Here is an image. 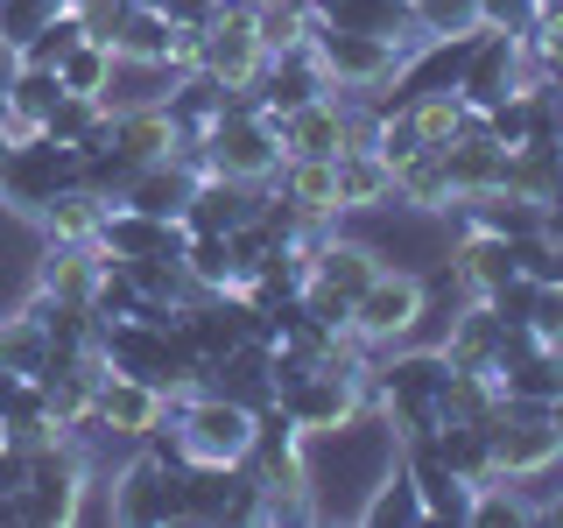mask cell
Instances as JSON below:
<instances>
[{
    "instance_id": "bcb514c9",
    "label": "cell",
    "mask_w": 563,
    "mask_h": 528,
    "mask_svg": "<svg viewBox=\"0 0 563 528\" xmlns=\"http://www.w3.org/2000/svg\"><path fill=\"white\" fill-rule=\"evenodd\" d=\"M0 437H8V430H0Z\"/></svg>"
},
{
    "instance_id": "5b68a950",
    "label": "cell",
    "mask_w": 563,
    "mask_h": 528,
    "mask_svg": "<svg viewBox=\"0 0 563 528\" xmlns=\"http://www.w3.org/2000/svg\"><path fill=\"white\" fill-rule=\"evenodd\" d=\"M113 515L141 521V528L184 521V465H169V458H155L148 444H134V458L113 472Z\"/></svg>"
},
{
    "instance_id": "4dcf8cb0",
    "label": "cell",
    "mask_w": 563,
    "mask_h": 528,
    "mask_svg": "<svg viewBox=\"0 0 563 528\" xmlns=\"http://www.w3.org/2000/svg\"><path fill=\"white\" fill-rule=\"evenodd\" d=\"M184 275L205 282V289H233V254H225V233H190Z\"/></svg>"
},
{
    "instance_id": "d4e9b609",
    "label": "cell",
    "mask_w": 563,
    "mask_h": 528,
    "mask_svg": "<svg viewBox=\"0 0 563 528\" xmlns=\"http://www.w3.org/2000/svg\"><path fill=\"white\" fill-rule=\"evenodd\" d=\"M169 14L163 8H141V0H134V8L128 14H120V29H113V57L120 64H163L169 57Z\"/></svg>"
},
{
    "instance_id": "7402d4cb",
    "label": "cell",
    "mask_w": 563,
    "mask_h": 528,
    "mask_svg": "<svg viewBox=\"0 0 563 528\" xmlns=\"http://www.w3.org/2000/svg\"><path fill=\"white\" fill-rule=\"evenodd\" d=\"M190 184H198V176L176 163V155H169V163H141L134 184L120 190V205L148 211V219H176V211H184V198H190Z\"/></svg>"
},
{
    "instance_id": "cb8c5ba5",
    "label": "cell",
    "mask_w": 563,
    "mask_h": 528,
    "mask_svg": "<svg viewBox=\"0 0 563 528\" xmlns=\"http://www.w3.org/2000/svg\"><path fill=\"white\" fill-rule=\"evenodd\" d=\"M395 211H451V176L437 148H416L409 163H395Z\"/></svg>"
},
{
    "instance_id": "e0dca14e",
    "label": "cell",
    "mask_w": 563,
    "mask_h": 528,
    "mask_svg": "<svg viewBox=\"0 0 563 528\" xmlns=\"http://www.w3.org/2000/svg\"><path fill=\"white\" fill-rule=\"evenodd\" d=\"M106 205L99 190H85V184H64L57 198H49L43 211H35V233H43L49 246H99V226H106Z\"/></svg>"
},
{
    "instance_id": "ee69618b",
    "label": "cell",
    "mask_w": 563,
    "mask_h": 528,
    "mask_svg": "<svg viewBox=\"0 0 563 528\" xmlns=\"http://www.w3.org/2000/svg\"><path fill=\"white\" fill-rule=\"evenodd\" d=\"M240 8H261V0H240Z\"/></svg>"
},
{
    "instance_id": "603a6c76",
    "label": "cell",
    "mask_w": 563,
    "mask_h": 528,
    "mask_svg": "<svg viewBox=\"0 0 563 528\" xmlns=\"http://www.w3.org/2000/svg\"><path fill=\"white\" fill-rule=\"evenodd\" d=\"M0 366L8 374H29V381H43V366H49V324L35 310H0Z\"/></svg>"
},
{
    "instance_id": "f1b7e54d",
    "label": "cell",
    "mask_w": 563,
    "mask_h": 528,
    "mask_svg": "<svg viewBox=\"0 0 563 528\" xmlns=\"http://www.w3.org/2000/svg\"><path fill=\"white\" fill-rule=\"evenodd\" d=\"M465 113H472V106L457 99V92H416L409 106H401V120L416 128L422 148H444V141H451L457 128H465Z\"/></svg>"
},
{
    "instance_id": "8992f818",
    "label": "cell",
    "mask_w": 563,
    "mask_h": 528,
    "mask_svg": "<svg viewBox=\"0 0 563 528\" xmlns=\"http://www.w3.org/2000/svg\"><path fill=\"white\" fill-rule=\"evenodd\" d=\"M275 402L289 409V422L310 437V444H317V437H339L360 409H374V402H366V387L352 381V374H339V366H310V374L289 381Z\"/></svg>"
},
{
    "instance_id": "f35d334b",
    "label": "cell",
    "mask_w": 563,
    "mask_h": 528,
    "mask_svg": "<svg viewBox=\"0 0 563 528\" xmlns=\"http://www.w3.org/2000/svg\"><path fill=\"white\" fill-rule=\"evenodd\" d=\"M528 43H536V57H542V78H556L563 70V14H542V22L528 29Z\"/></svg>"
},
{
    "instance_id": "7bdbcfd3",
    "label": "cell",
    "mask_w": 563,
    "mask_h": 528,
    "mask_svg": "<svg viewBox=\"0 0 563 528\" xmlns=\"http://www.w3.org/2000/svg\"><path fill=\"white\" fill-rule=\"evenodd\" d=\"M542 14H563V0H536V22H542Z\"/></svg>"
},
{
    "instance_id": "4316f807",
    "label": "cell",
    "mask_w": 563,
    "mask_h": 528,
    "mask_svg": "<svg viewBox=\"0 0 563 528\" xmlns=\"http://www.w3.org/2000/svg\"><path fill=\"white\" fill-rule=\"evenodd\" d=\"M556 387H563L556 345H536V352H521V360L500 366V395H515V402H550Z\"/></svg>"
},
{
    "instance_id": "2e32d148",
    "label": "cell",
    "mask_w": 563,
    "mask_h": 528,
    "mask_svg": "<svg viewBox=\"0 0 563 528\" xmlns=\"http://www.w3.org/2000/svg\"><path fill=\"white\" fill-rule=\"evenodd\" d=\"M29 289H43L49 304H70V310H92V289H99V246H49L35 254V275Z\"/></svg>"
},
{
    "instance_id": "b9f144b4",
    "label": "cell",
    "mask_w": 563,
    "mask_h": 528,
    "mask_svg": "<svg viewBox=\"0 0 563 528\" xmlns=\"http://www.w3.org/2000/svg\"><path fill=\"white\" fill-rule=\"evenodd\" d=\"M550 422H556V430H563V387H556V395H550Z\"/></svg>"
},
{
    "instance_id": "30bf717a",
    "label": "cell",
    "mask_w": 563,
    "mask_h": 528,
    "mask_svg": "<svg viewBox=\"0 0 563 528\" xmlns=\"http://www.w3.org/2000/svg\"><path fill=\"white\" fill-rule=\"evenodd\" d=\"M324 92H331L324 64L310 57V43H296V50H268V64H261V78H254L246 99H254L261 113H296V106H310Z\"/></svg>"
},
{
    "instance_id": "ac0fdd59",
    "label": "cell",
    "mask_w": 563,
    "mask_h": 528,
    "mask_svg": "<svg viewBox=\"0 0 563 528\" xmlns=\"http://www.w3.org/2000/svg\"><path fill=\"white\" fill-rule=\"evenodd\" d=\"M205 387H219V395L246 402V409H268V402H275V366H268V345H261V339H240L233 352H219V360L205 366Z\"/></svg>"
},
{
    "instance_id": "74e56055",
    "label": "cell",
    "mask_w": 563,
    "mask_h": 528,
    "mask_svg": "<svg viewBox=\"0 0 563 528\" xmlns=\"http://www.w3.org/2000/svg\"><path fill=\"white\" fill-rule=\"evenodd\" d=\"M176 78H190V70H205V29H169V57H163Z\"/></svg>"
},
{
    "instance_id": "44dd1931",
    "label": "cell",
    "mask_w": 563,
    "mask_h": 528,
    "mask_svg": "<svg viewBox=\"0 0 563 528\" xmlns=\"http://www.w3.org/2000/svg\"><path fill=\"white\" fill-rule=\"evenodd\" d=\"M339 211L352 219V211H395V169L380 163L374 148H360V155H339Z\"/></svg>"
},
{
    "instance_id": "e575fe53",
    "label": "cell",
    "mask_w": 563,
    "mask_h": 528,
    "mask_svg": "<svg viewBox=\"0 0 563 528\" xmlns=\"http://www.w3.org/2000/svg\"><path fill=\"white\" fill-rule=\"evenodd\" d=\"M521 324L536 331L542 345H556V339H563V282H536V289H528V310H521Z\"/></svg>"
},
{
    "instance_id": "9c48e42d",
    "label": "cell",
    "mask_w": 563,
    "mask_h": 528,
    "mask_svg": "<svg viewBox=\"0 0 563 528\" xmlns=\"http://www.w3.org/2000/svg\"><path fill=\"white\" fill-rule=\"evenodd\" d=\"M92 416H99L106 437H120V444L134 451V444H148V437L169 422V395H163L155 381H141V374H106Z\"/></svg>"
},
{
    "instance_id": "52a82bcc",
    "label": "cell",
    "mask_w": 563,
    "mask_h": 528,
    "mask_svg": "<svg viewBox=\"0 0 563 528\" xmlns=\"http://www.w3.org/2000/svg\"><path fill=\"white\" fill-rule=\"evenodd\" d=\"M310 57L324 64L331 92H374L395 78V43L387 35H360V29H310Z\"/></svg>"
},
{
    "instance_id": "d6986e66",
    "label": "cell",
    "mask_w": 563,
    "mask_h": 528,
    "mask_svg": "<svg viewBox=\"0 0 563 528\" xmlns=\"http://www.w3.org/2000/svg\"><path fill=\"white\" fill-rule=\"evenodd\" d=\"M113 148L128 155V163H169L176 148H184V128L169 120V106H128V113H113Z\"/></svg>"
},
{
    "instance_id": "836d02e7",
    "label": "cell",
    "mask_w": 563,
    "mask_h": 528,
    "mask_svg": "<svg viewBox=\"0 0 563 528\" xmlns=\"http://www.w3.org/2000/svg\"><path fill=\"white\" fill-rule=\"evenodd\" d=\"M515 275L521 282H563V240H550V233L515 240Z\"/></svg>"
},
{
    "instance_id": "f6af8a7d",
    "label": "cell",
    "mask_w": 563,
    "mask_h": 528,
    "mask_svg": "<svg viewBox=\"0 0 563 528\" xmlns=\"http://www.w3.org/2000/svg\"><path fill=\"white\" fill-rule=\"evenodd\" d=\"M556 360H563V339H556Z\"/></svg>"
},
{
    "instance_id": "3957f363",
    "label": "cell",
    "mask_w": 563,
    "mask_h": 528,
    "mask_svg": "<svg viewBox=\"0 0 563 528\" xmlns=\"http://www.w3.org/2000/svg\"><path fill=\"white\" fill-rule=\"evenodd\" d=\"M205 148V169L211 176H233V184H268L282 169V141H275V120L261 113L254 99H233L219 120L198 134Z\"/></svg>"
},
{
    "instance_id": "5bb4252c",
    "label": "cell",
    "mask_w": 563,
    "mask_h": 528,
    "mask_svg": "<svg viewBox=\"0 0 563 528\" xmlns=\"http://www.w3.org/2000/svg\"><path fill=\"white\" fill-rule=\"evenodd\" d=\"M275 120V141H282V163L289 155H339L345 148V92H324L296 113H268Z\"/></svg>"
},
{
    "instance_id": "d6a6232c",
    "label": "cell",
    "mask_w": 563,
    "mask_h": 528,
    "mask_svg": "<svg viewBox=\"0 0 563 528\" xmlns=\"http://www.w3.org/2000/svg\"><path fill=\"white\" fill-rule=\"evenodd\" d=\"M64 8H70V0H0V35H8V43L22 50L29 35H43Z\"/></svg>"
},
{
    "instance_id": "1f68e13d",
    "label": "cell",
    "mask_w": 563,
    "mask_h": 528,
    "mask_svg": "<svg viewBox=\"0 0 563 528\" xmlns=\"http://www.w3.org/2000/svg\"><path fill=\"white\" fill-rule=\"evenodd\" d=\"M70 43H85V14H78V8H64V14H57V22H49L43 35H29V43H22V64H43V70H57Z\"/></svg>"
},
{
    "instance_id": "60d3db41",
    "label": "cell",
    "mask_w": 563,
    "mask_h": 528,
    "mask_svg": "<svg viewBox=\"0 0 563 528\" xmlns=\"http://www.w3.org/2000/svg\"><path fill=\"white\" fill-rule=\"evenodd\" d=\"M536 521H556V528H563V493H556V501H542V507H536Z\"/></svg>"
},
{
    "instance_id": "7c38bea8",
    "label": "cell",
    "mask_w": 563,
    "mask_h": 528,
    "mask_svg": "<svg viewBox=\"0 0 563 528\" xmlns=\"http://www.w3.org/2000/svg\"><path fill=\"white\" fill-rule=\"evenodd\" d=\"M339 155H289L275 176H268V190L275 198H289L296 205V219H310V226H339L345 211H339Z\"/></svg>"
},
{
    "instance_id": "ab89813d",
    "label": "cell",
    "mask_w": 563,
    "mask_h": 528,
    "mask_svg": "<svg viewBox=\"0 0 563 528\" xmlns=\"http://www.w3.org/2000/svg\"><path fill=\"white\" fill-rule=\"evenodd\" d=\"M14 70H22V50L0 35V99H8V78H14Z\"/></svg>"
},
{
    "instance_id": "8fae6325",
    "label": "cell",
    "mask_w": 563,
    "mask_h": 528,
    "mask_svg": "<svg viewBox=\"0 0 563 528\" xmlns=\"http://www.w3.org/2000/svg\"><path fill=\"white\" fill-rule=\"evenodd\" d=\"M507 92H521V35H500V29H479L465 57V78H457V99L465 106H500Z\"/></svg>"
},
{
    "instance_id": "83f0119b",
    "label": "cell",
    "mask_w": 563,
    "mask_h": 528,
    "mask_svg": "<svg viewBox=\"0 0 563 528\" xmlns=\"http://www.w3.org/2000/svg\"><path fill=\"white\" fill-rule=\"evenodd\" d=\"M113 43H99V35H85V43H70L64 50V64H57V85L64 92H85V99H99L106 85H113Z\"/></svg>"
},
{
    "instance_id": "d590c367",
    "label": "cell",
    "mask_w": 563,
    "mask_h": 528,
    "mask_svg": "<svg viewBox=\"0 0 563 528\" xmlns=\"http://www.w3.org/2000/svg\"><path fill=\"white\" fill-rule=\"evenodd\" d=\"M296 304H303L324 331H345V324H352V296H345V289H331V282H317V275H303Z\"/></svg>"
},
{
    "instance_id": "8d00e7d4",
    "label": "cell",
    "mask_w": 563,
    "mask_h": 528,
    "mask_svg": "<svg viewBox=\"0 0 563 528\" xmlns=\"http://www.w3.org/2000/svg\"><path fill=\"white\" fill-rule=\"evenodd\" d=\"M479 29H500V35H528L536 29V0H472Z\"/></svg>"
},
{
    "instance_id": "9a60e30c",
    "label": "cell",
    "mask_w": 563,
    "mask_h": 528,
    "mask_svg": "<svg viewBox=\"0 0 563 528\" xmlns=\"http://www.w3.org/2000/svg\"><path fill=\"white\" fill-rule=\"evenodd\" d=\"M254 205H261V184H233V176L205 169L176 219H184V233H233L240 219H254Z\"/></svg>"
},
{
    "instance_id": "f546056e",
    "label": "cell",
    "mask_w": 563,
    "mask_h": 528,
    "mask_svg": "<svg viewBox=\"0 0 563 528\" xmlns=\"http://www.w3.org/2000/svg\"><path fill=\"white\" fill-rule=\"evenodd\" d=\"M57 99H64V85H57V70H43V64H22L8 78V106H14V113H29L35 128L49 120V106H57Z\"/></svg>"
},
{
    "instance_id": "6da1fadb",
    "label": "cell",
    "mask_w": 563,
    "mask_h": 528,
    "mask_svg": "<svg viewBox=\"0 0 563 528\" xmlns=\"http://www.w3.org/2000/svg\"><path fill=\"white\" fill-rule=\"evenodd\" d=\"M169 430H176V451H184V465H246V451H254V409L233 395H219V387H184V395L169 402Z\"/></svg>"
},
{
    "instance_id": "4fadbf2b",
    "label": "cell",
    "mask_w": 563,
    "mask_h": 528,
    "mask_svg": "<svg viewBox=\"0 0 563 528\" xmlns=\"http://www.w3.org/2000/svg\"><path fill=\"white\" fill-rule=\"evenodd\" d=\"M360 521H366V528H422V521H430L422 486H416V472H409V458H401V444H395V458H387L374 480H366Z\"/></svg>"
},
{
    "instance_id": "484cf974",
    "label": "cell",
    "mask_w": 563,
    "mask_h": 528,
    "mask_svg": "<svg viewBox=\"0 0 563 528\" xmlns=\"http://www.w3.org/2000/svg\"><path fill=\"white\" fill-rule=\"evenodd\" d=\"M528 521H536V501H528L515 480H500V472H493V480L472 486L465 528H528Z\"/></svg>"
},
{
    "instance_id": "7a4b0ae2",
    "label": "cell",
    "mask_w": 563,
    "mask_h": 528,
    "mask_svg": "<svg viewBox=\"0 0 563 528\" xmlns=\"http://www.w3.org/2000/svg\"><path fill=\"white\" fill-rule=\"evenodd\" d=\"M422 317H430V289H422V275L401 268V261H387V268L352 296V324L345 331L366 339L374 352H395V345H409L422 331Z\"/></svg>"
},
{
    "instance_id": "ffe728a7",
    "label": "cell",
    "mask_w": 563,
    "mask_h": 528,
    "mask_svg": "<svg viewBox=\"0 0 563 528\" xmlns=\"http://www.w3.org/2000/svg\"><path fill=\"white\" fill-rule=\"evenodd\" d=\"M401 458H409V472H416V486H422V507H430V521H465L472 486L430 451V437H409V444H401Z\"/></svg>"
},
{
    "instance_id": "277c9868",
    "label": "cell",
    "mask_w": 563,
    "mask_h": 528,
    "mask_svg": "<svg viewBox=\"0 0 563 528\" xmlns=\"http://www.w3.org/2000/svg\"><path fill=\"white\" fill-rule=\"evenodd\" d=\"M64 184H78V148H64V141H49V134L8 148V163H0V205L22 211V219H35Z\"/></svg>"
},
{
    "instance_id": "ba28073f",
    "label": "cell",
    "mask_w": 563,
    "mask_h": 528,
    "mask_svg": "<svg viewBox=\"0 0 563 528\" xmlns=\"http://www.w3.org/2000/svg\"><path fill=\"white\" fill-rule=\"evenodd\" d=\"M261 64H268V50H261V29H254V8H240V0H219L205 22V70L225 85V92H254Z\"/></svg>"
}]
</instances>
